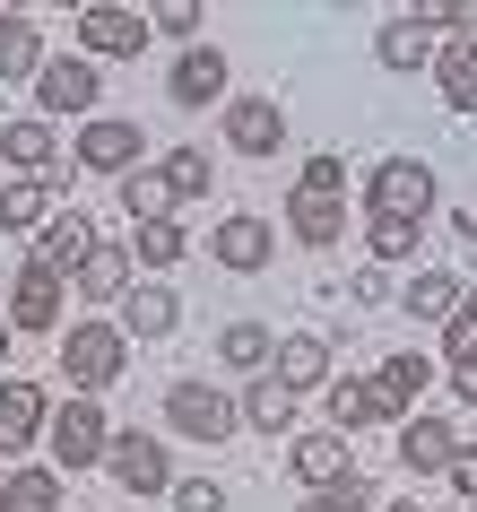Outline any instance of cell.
Listing matches in <instances>:
<instances>
[{
  "mask_svg": "<svg viewBox=\"0 0 477 512\" xmlns=\"http://www.w3.org/2000/svg\"><path fill=\"white\" fill-rule=\"evenodd\" d=\"M209 261H217L226 278H261L269 261H278V226H269L261 209H226V217L209 226Z\"/></svg>",
  "mask_w": 477,
  "mask_h": 512,
  "instance_id": "ba28073f",
  "label": "cell"
},
{
  "mask_svg": "<svg viewBox=\"0 0 477 512\" xmlns=\"http://www.w3.org/2000/svg\"><path fill=\"white\" fill-rule=\"evenodd\" d=\"M295 512H373V495H365V478H347V486H321V495H304Z\"/></svg>",
  "mask_w": 477,
  "mask_h": 512,
  "instance_id": "f35d334b",
  "label": "cell"
},
{
  "mask_svg": "<svg viewBox=\"0 0 477 512\" xmlns=\"http://www.w3.org/2000/svg\"><path fill=\"white\" fill-rule=\"evenodd\" d=\"M70 35H79V53L96 61V70H105V61H139V53H148V9H122V0H87Z\"/></svg>",
  "mask_w": 477,
  "mask_h": 512,
  "instance_id": "52a82bcc",
  "label": "cell"
},
{
  "mask_svg": "<svg viewBox=\"0 0 477 512\" xmlns=\"http://www.w3.org/2000/svg\"><path fill=\"white\" fill-rule=\"evenodd\" d=\"M122 365H131V339L113 322H70L61 330V382H70V400H96V391H113L122 382Z\"/></svg>",
  "mask_w": 477,
  "mask_h": 512,
  "instance_id": "6da1fadb",
  "label": "cell"
},
{
  "mask_svg": "<svg viewBox=\"0 0 477 512\" xmlns=\"http://www.w3.org/2000/svg\"><path fill=\"white\" fill-rule=\"evenodd\" d=\"M417 243H425V217H365V252H373V270H399V261H417Z\"/></svg>",
  "mask_w": 477,
  "mask_h": 512,
  "instance_id": "e575fe53",
  "label": "cell"
},
{
  "mask_svg": "<svg viewBox=\"0 0 477 512\" xmlns=\"http://www.w3.org/2000/svg\"><path fill=\"white\" fill-rule=\"evenodd\" d=\"M35 70H44V27H35L27 9H9V18H0V79L35 87Z\"/></svg>",
  "mask_w": 477,
  "mask_h": 512,
  "instance_id": "4dcf8cb0",
  "label": "cell"
},
{
  "mask_svg": "<svg viewBox=\"0 0 477 512\" xmlns=\"http://www.w3.org/2000/svg\"><path fill=\"white\" fill-rule=\"evenodd\" d=\"M0 174H9V183H61V131L44 113L0 122Z\"/></svg>",
  "mask_w": 477,
  "mask_h": 512,
  "instance_id": "30bf717a",
  "label": "cell"
},
{
  "mask_svg": "<svg viewBox=\"0 0 477 512\" xmlns=\"http://www.w3.org/2000/svg\"><path fill=\"white\" fill-rule=\"evenodd\" d=\"M174 512H226V486H209V478H174Z\"/></svg>",
  "mask_w": 477,
  "mask_h": 512,
  "instance_id": "60d3db41",
  "label": "cell"
},
{
  "mask_svg": "<svg viewBox=\"0 0 477 512\" xmlns=\"http://www.w3.org/2000/svg\"><path fill=\"white\" fill-rule=\"evenodd\" d=\"M113 209L131 217V226H148V217H174V191H165L157 165H131V174L113 183Z\"/></svg>",
  "mask_w": 477,
  "mask_h": 512,
  "instance_id": "1f68e13d",
  "label": "cell"
},
{
  "mask_svg": "<svg viewBox=\"0 0 477 512\" xmlns=\"http://www.w3.org/2000/svg\"><path fill=\"white\" fill-rule=\"evenodd\" d=\"M131 261L148 278L183 270V261H191V226H183V217H148V226H131Z\"/></svg>",
  "mask_w": 477,
  "mask_h": 512,
  "instance_id": "d4e9b609",
  "label": "cell"
},
{
  "mask_svg": "<svg viewBox=\"0 0 477 512\" xmlns=\"http://www.w3.org/2000/svg\"><path fill=\"white\" fill-rule=\"evenodd\" d=\"M382 512H425V504H417V495H391V504H382Z\"/></svg>",
  "mask_w": 477,
  "mask_h": 512,
  "instance_id": "f6af8a7d",
  "label": "cell"
},
{
  "mask_svg": "<svg viewBox=\"0 0 477 512\" xmlns=\"http://www.w3.org/2000/svg\"><path fill=\"white\" fill-rule=\"evenodd\" d=\"M226 70H235V61L217 53V44H191V53H174V70H165V105H183V113L217 105V96H226Z\"/></svg>",
  "mask_w": 477,
  "mask_h": 512,
  "instance_id": "9a60e30c",
  "label": "cell"
},
{
  "mask_svg": "<svg viewBox=\"0 0 477 512\" xmlns=\"http://www.w3.org/2000/svg\"><path fill=\"white\" fill-rule=\"evenodd\" d=\"M434 200H443V183L425 157H382L365 174V217H434Z\"/></svg>",
  "mask_w": 477,
  "mask_h": 512,
  "instance_id": "277c9868",
  "label": "cell"
},
{
  "mask_svg": "<svg viewBox=\"0 0 477 512\" xmlns=\"http://www.w3.org/2000/svg\"><path fill=\"white\" fill-rule=\"evenodd\" d=\"M44 417H53V391L44 382H0V460H27L44 443Z\"/></svg>",
  "mask_w": 477,
  "mask_h": 512,
  "instance_id": "4fadbf2b",
  "label": "cell"
},
{
  "mask_svg": "<svg viewBox=\"0 0 477 512\" xmlns=\"http://www.w3.org/2000/svg\"><path fill=\"white\" fill-rule=\"evenodd\" d=\"M70 165H79V174H113V183H122V174L139 165V122H122V113H87L79 139H70Z\"/></svg>",
  "mask_w": 477,
  "mask_h": 512,
  "instance_id": "8fae6325",
  "label": "cell"
},
{
  "mask_svg": "<svg viewBox=\"0 0 477 512\" xmlns=\"http://www.w3.org/2000/svg\"><path fill=\"white\" fill-rule=\"evenodd\" d=\"M460 296H469V278H460V270H417L408 287H399L408 322H425V330H443L451 313H460Z\"/></svg>",
  "mask_w": 477,
  "mask_h": 512,
  "instance_id": "603a6c76",
  "label": "cell"
},
{
  "mask_svg": "<svg viewBox=\"0 0 477 512\" xmlns=\"http://www.w3.org/2000/svg\"><path fill=\"white\" fill-rule=\"evenodd\" d=\"M165 426L183 434V443H235L243 434V408L226 400V391H217V382H174V391H165Z\"/></svg>",
  "mask_w": 477,
  "mask_h": 512,
  "instance_id": "5b68a950",
  "label": "cell"
},
{
  "mask_svg": "<svg viewBox=\"0 0 477 512\" xmlns=\"http://www.w3.org/2000/svg\"><path fill=\"white\" fill-rule=\"evenodd\" d=\"M347 296H356V304L373 313V304H399V278H391V270H373V261H365V270L347 278Z\"/></svg>",
  "mask_w": 477,
  "mask_h": 512,
  "instance_id": "ab89813d",
  "label": "cell"
},
{
  "mask_svg": "<svg viewBox=\"0 0 477 512\" xmlns=\"http://www.w3.org/2000/svg\"><path fill=\"white\" fill-rule=\"evenodd\" d=\"M451 235H460V243H477V209H460V217H451Z\"/></svg>",
  "mask_w": 477,
  "mask_h": 512,
  "instance_id": "ee69618b",
  "label": "cell"
},
{
  "mask_svg": "<svg viewBox=\"0 0 477 512\" xmlns=\"http://www.w3.org/2000/svg\"><path fill=\"white\" fill-rule=\"evenodd\" d=\"M235 408H243V426H252V434H269V443H278V434H295V391H287L278 374H261Z\"/></svg>",
  "mask_w": 477,
  "mask_h": 512,
  "instance_id": "f546056e",
  "label": "cell"
},
{
  "mask_svg": "<svg viewBox=\"0 0 477 512\" xmlns=\"http://www.w3.org/2000/svg\"><path fill=\"white\" fill-rule=\"evenodd\" d=\"M269 374L287 382L295 400H304V391H330V339H321V330H287V339H278V365H269Z\"/></svg>",
  "mask_w": 477,
  "mask_h": 512,
  "instance_id": "d6986e66",
  "label": "cell"
},
{
  "mask_svg": "<svg viewBox=\"0 0 477 512\" xmlns=\"http://www.w3.org/2000/svg\"><path fill=\"white\" fill-rule=\"evenodd\" d=\"M44 443H53V469H61V478L105 469V443H113L105 400H53V417H44Z\"/></svg>",
  "mask_w": 477,
  "mask_h": 512,
  "instance_id": "7a4b0ae2",
  "label": "cell"
},
{
  "mask_svg": "<svg viewBox=\"0 0 477 512\" xmlns=\"http://www.w3.org/2000/svg\"><path fill=\"white\" fill-rule=\"evenodd\" d=\"M434 44H443V35L425 27L417 9H408V18H382V27H373V61H382V70H399V79L434 70Z\"/></svg>",
  "mask_w": 477,
  "mask_h": 512,
  "instance_id": "e0dca14e",
  "label": "cell"
},
{
  "mask_svg": "<svg viewBox=\"0 0 477 512\" xmlns=\"http://www.w3.org/2000/svg\"><path fill=\"white\" fill-rule=\"evenodd\" d=\"M451 400L477 417V356H460V365H451Z\"/></svg>",
  "mask_w": 477,
  "mask_h": 512,
  "instance_id": "7bdbcfd3",
  "label": "cell"
},
{
  "mask_svg": "<svg viewBox=\"0 0 477 512\" xmlns=\"http://www.w3.org/2000/svg\"><path fill=\"white\" fill-rule=\"evenodd\" d=\"M165 191H174V209H191V200H209L217 191V157L200 148V139H183V148H165Z\"/></svg>",
  "mask_w": 477,
  "mask_h": 512,
  "instance_id": "83f0119b",
  "label": "cell"
},
{
  "mask_svg": "<svg viewBox=\"0 0 477 512\" xmlns=\"http://www.w3.org/2000/svg\"><path fill=\"white\" fill-rule=\"evenodd\" d=\"M148 35H174V44H200V0H157V9H148Z\"/></svg>",
  "mask_w": 477,
  "mask_h": 512,
  "instance_id": "8d00e7d4",
  "label": "cell"
},
{
  "mask_svg": "<svg viewBox=\"0 0 477 512\" xmlns=\"http://www.w3.org/2000/svg\"><path fill=\"white\" fill-rule=\"evenodd\" d=\"M373 391H382V408H391V417H417V400L434 391V356L391 348V356H382V374H373Z\"/></svg>",
  "mask_w": 477,
  "mask_h": 512,
  "instance_id": "44dd1931",
  "label": "cell"
},
{
  "mask_svg": "<svg viewBox=\"0 0 477 512\" xmlns=\"http://www.w3.org/2000/svg\"><path fill=\"white\" fill-rule=\"evenodd\" d=\"M61 296H70V278L61 270H44V261H18V270H9V304H0V313H9V330H27V339H53L61 330Z\"/></svg>",
  "mask_w": 477,
  "mask_h": 512,
  "instance_id": "9c48e42d",
  "label": "cell"
},
{
  "mask_svg": "<svg viewBox=\"0 0 477 512\" xmlns=\"http://www.w3.org/2000/svg\"><path fill=\"white\" fill-rule=\"evenodd\" d=\"M443 356L460 365V356H477V278H469V296H460V313L443 322Z\"/></svg>",
  "mask_w": 477,
  "mask_h": 512,
  "instance_id": "74e56055",
  "label": "cell"
},
{
  "mask_svg": "<svg viewBox=\"0 0 477 512\" xmlns=\"http://www.w3.org/2000/svg\"><path fill=\"white\" fill-rule=\"evenodd\" d=\"M226 139H235V157H278L287 148V105L278 96H226Z\"/></svg>",
  "mask_w": 477,
  "mask_h": 512,
  "instance_id": "5bb4252c",
  "label": "cell"
},
{
  "mask_svg": "<svg viewBox=\"0 0 477 512\" xmlns=\"http://www.w3.org/2000/svg\"><path fill=\"white\" fill-rule=\"evenodd\" d=\"M425 79H434V96H443L451 113H477V44L443 35V44H434V70H425Z\"/></svg>",
  "mask_w": 477,
  "mask_h": 512,
  "instance_id": "cb8c5ba5",
  "label": "cell"
},
{
  "mask_svg": "<svg viewBox=\"0 0 477 512\" xmlns=\"http://www.w3.org/2000/svg\"><path fill=\"white\" fill-rule=\"evenodd\" d=\"M0 512H61V469H35V460H18V469L0 478Z\"/></svg>",
  "mask_w": 477,
  "mask_h": 512,
  "instance_id": "d6a6232c",
  "label": "cell"
},
{
  "mask_svg": "<svg viewBox=\"0 0 477 512\" xmlns=\"http://www.w3.org/2000/svg\"><path fill=\"white\" fill-rule=\"evenodd\" d=\"M113 330H122L131 348H157V339H174V330H183V296H174L165 278H139L131 296L113 304Z\"/></svg>",
  "mask_w": 477,
  "mask_h": 512,
  "instance_id": "7c38bea8",
  "label": "cell"
},
{
  "mask_svg": "<svg viewBox=\"0 0 477 512\" xmlns=\"http://www.w3.org/2000/svg\"><path fill=\"white\" fill-rule=\"evenodd\" d=\"M287 478L304 486V495H321V486H347V478H356L347 434H330V426H321V434H295V443H287Z\"/></svg>",
  "mask_w": 477,
  "mask_h": 512,
  "instance_id": "2e32d148",
  "label": "cell"
},
{
  "mask_svg": "<svg viewBox=\"0 0 477 512\" xmlns=\"http://www.w3.org/2000/svg\"><path fill=\"white\" fill-rule=\"evenodd\" d=\"M217 365L261 382L269 365H278V330H269V322H226V330H217Z\"/></svg>",
  "mask_w": 477,
  "mask_h": 512,
  "instance_id": "484cf974",
  "label": "cell"
},
{
  "mask_svg": "<svg viewBox=\"0 0 477 512\" xmlns=\"http://www.w3.org/2000/svg\"><path fill=\"white\" fill-rule=\"evenodd\" d=\"M295 191H313V200H347V157H339V148H313L304 174H295Z\"/></svg>",
  "mask_w": 477,
  "mask_h": 512,
  "instance_id": "d590c367",
  "label": "cell"
},
{
  "mask_svg": "<svg viewBox=\"0 0 477 512\" xmlns=\"http://www.w3.org/2000/svg\"><path fill=\"white\" fill-rule=\"evenodd\" d=\"M287 235L304 252H330L347 235V200H313V191H287Z\"/></svg>",
  "mask_w": 477,
  "mask_h": 512,
  "instance_id": "4316f807",
  "label": "cell"
},
{
  "mask_svg": "<svg viewBox=\"0 0 477 512\" xmlns=\"http://www.w3.org/2000/svg\"><path fill=\"white\" fill-rule=\"evenodd\" d=\"M451 452H460L451 417H399V469H408V478H443Z\"/></svg>",
  "mask_w": 477,
  "mask_h": 512,
  "instance_id": "ac0fdd59",
  "label": "cell"
},
{
  "mask_svg": "<svg viewBox=\"0 0 477 512\" xmlns=\"http://www.w3.org/2000/svg\"><path fill=\"white\" fill-rule=\"evenodd\" d=\"M365 426H399V417L382 408V391H373V382L339 374V382H330V434H365Z\"/></svg>",
  "mask_w": 477,
  "mask_h": 512,
  "instance_id": "f1b7e54d",
  "label": "cell"
},
{
  "mask_svg": "<svg viewBox=\"0 0 477 512\" xmlns=\"http://www.w3.org/2000/svg\"><path fill=\"white\" fill-rule=\"evenodd\" d=\"M443 478H451V495H469V504H477V443H460V452H451Z\"/></svg>",
  "mask_w": 477,
  "mask_h": 512,
  "instance_id": "b9f144b4",
  "label": "cell"
},
{
  "mask_svg": "<svg viewBox=\"0 0 477 512\" xmlns=\"http://www.w3.org/2000/svg\"><path fill=\"white\" fill-rule=\"evenodd\" d=\"M105 478L122 486V495H174V452H165V434L113 426V443H105Z\"/></svg>",
  "mask_w": 477,
  "mask_h": 512,
  "instance_id": "8992f818",
  "label": "cell"
},
{
  "mask_svg": "<svg viewBox=\"0 0 477 512\" xmlns=\"http://www.w3.org/2000/svg\"><path fill=\"white\" fill-rule=\"evenodd\" d=\"M96 105H105V70L87 53H44V70H35V113L44 122H87Z\"/></svg>",
  "mask_w": 477,
  "mask_h": 512,
  "instance_id": "3957f363",
  "label": "cell"
},
{
  "mask_svg": "<svg viewBox=\"0 0 477 512\" xmlns=\"http://www.w3.org/2000/svg\"><path fill=\"white\" fill-rule=\"evenodd\" d=\"M53 226V183H0V235H44Z\"/></svg>",
  "mask_w": 477,
  "mask_h": 512,
  "instance_id": "836d02e7",
  "label": "cell"
},
{
  "mask_svg": "<svg viewBox=\"0 0 477 512\" xmlns=\"http://www.w3.org/2000/svg\"><path fill=\"white\" fill-rule=\"evenodd\" d=\"M87 252H96V226H87V209H53V226L35 235V261L61 278H79L87 270Z\"/></svg>",
  "mask_w": 477,
  "mask_h": 512,
  "instance_id": "ffe728a7",
  "label": "cell"
},
{
  "mask_svg": "<svg viewBox=\"0 0 477 512\" xmlns=\"http://www.w3.org/2000/svg\"><path fill=\"white\" fill-rule=\"evenodd\" d=\"M70 287H79L87 304H122L139 287V261H131V243H96V252H87V270L70 278Z\"/></svg>",
  "mask_w": 477,
  "mask_h": 512,
  "instance_id": "7402d4cb",
  "label": "cell"
},
{
  "mask_svg": "<svg viewBox=\"0 0 477 512\" xmlns=\"http://www.w3.org/2000/svg\"><path fill=\"white\" fill-rule=\"evenodd\" d=\"M9 339H18V330H9V313H0V365H9Z\"/></svg>",
  "mask_w": 477,
  "mask_h": 512,
  "instance_id": "bcb514c9",
  "label": "cell"
}]
</instances>
